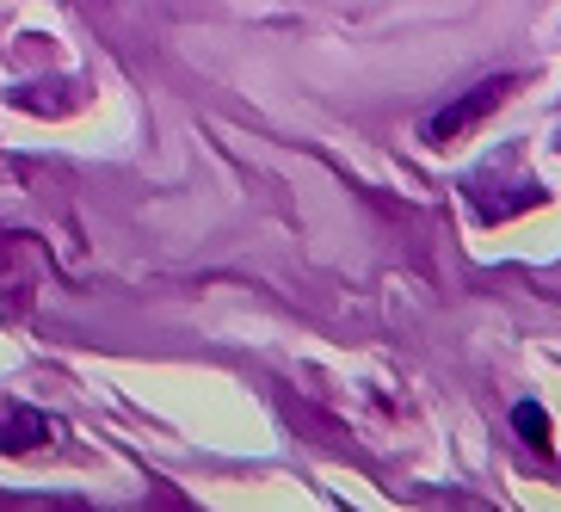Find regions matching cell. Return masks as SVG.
Masks as SVG:
<instances>
[{"label":"cell","mask_w":561,"mask_h":512,"mask_svg":"<svg viewBox=\"0 0 561 512\" xmlns=\"http://www.w3.org/2000/svg\"><path fill=\"white\" fill-rule=\"evenodd\" d=\"M506 93H512V75H494V81H481L476 93H462L457 105H445V112H432L426 117V143H457V136H469L481 124V117L494 112V105H506Z\"/></svg>","instance_id":"cell-1"},{"label":"cell","mask_w":561,"mask_h":512,"mask_svg":"<svg viewBox=\"0 0 561 512\" xmlns=\"http://www.w3.org/2000/svg\"><path fill=\"white\" fill-rule=\"evenodd\" d=\"M56 420L50 413H37V408H19V401H7L0 408V451H44L56 445Z\"/></svg>","instance_id":"cell-2"},{"label":"cell","mask_w":561,"mask_h":512,"mask_svg":"<svg viewBox=\"0 0 561 512\" xmlns=\"http://www.w3.org/2000/svg\"><path fill=\"white\" fill-rule=\"evenodd\" d=\"M512 426L525 432L530 445H549V413L537 408V401H518V408H512Z\"/></svg>","instance_id":"cell-3"}]
</instances>
